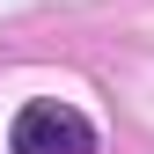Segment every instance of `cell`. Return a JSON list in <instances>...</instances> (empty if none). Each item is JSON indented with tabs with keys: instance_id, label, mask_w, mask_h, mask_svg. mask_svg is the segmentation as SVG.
<instances>
[{
	"instance_id": "1",
	"label": "cell",
	"mask_w": 154,
	"mask_h": 154,
	"mask_svg": "<svg viewBox=\"0 0 154 154\" xmlns=\"http://www.w3.org/2000/svg\"><path fill=\"white\" fill-rule=\"evenodd\" d=\"M8 154H95V125L73 103H22L8 125Z\"/></svg>"
}]
</instances>
